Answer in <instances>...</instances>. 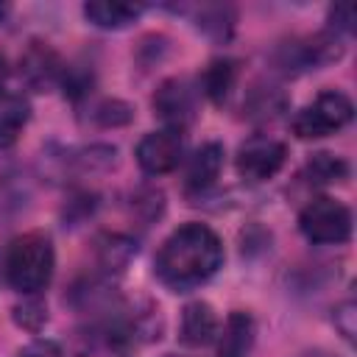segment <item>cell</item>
Here are the masks:
<instances>
[{"mask_svg": "<svg viewBox=\"0 0 357 357\" xmlns=\"http://www.w3.org/2000/svg\"><path fill=\"white\" fill-rule=\"evenodd\" d=\"M282 106H284V100H282V95H279L273 86L257 89V92L251 95V100H248V109H251V114H257V117H273Z\"/></svg>", "mask_w": 357, "mask_h": 357, "instance_id": "cell-20", "label": "cell"}, {"mask_svg": "<svg viewBox=\"0 0 357 357\" xmlns=\"http://www.w3.org/2000/svg\"><path fill=\"white\" fill-rule=\"evenodd\" d=\"M223 167V145L220 142H204L187 165V190H206L215 184Z\"/></svg>", "mask_w": 357, "mask_h": 357, "instance_id": "cell-12", "label": "cell"}, {"mask_svg": "<svg viewBox=\"0 0 357 357\" xmlns=\"http://www.w3.org/2000/svg\"><path fill=\"white\" fill-rule=\"evenodd\" d=\"M298 229L315 245H340L351 237V209L337 198L318 195L298 212Z\"/></svg>", "mask_w": 357, "mask_h": 357, "instance_id": "cell-4", "label": "cell"}, {"mask_svg": "<svg viewBox=\"0 0 357 357\" xmlns=\"http://www.w3.org/2000/svg\"><path fill=\"white\" fill-rule=\"evenodd\" d=\"M56 254L53 243L42 231H28L11 240L6 251V279L22 296H36L53 279Z\"/></svg>", "mask_w": 357, "mask_h": 357, "instance_id": "cell-2", "label": "cell"}, {"mask_svg": "<svg viewBox=\"0 0 357 357\" xmlns=\"http://www.w3.org/2000/svg\"><path fill=\"white\" fill-rule=\"evenodd\" d=\"M218 329H220L218 315H215V310H212L206 301H190V304L181 310L178 337H181L184 346H192V349L209 346V343H215Z\"/></svg>", "mask_w": 357, "mask_h": 357, "instance_id": "cell-10", "label": "cell"}, {"mask_svg": "<svg viewBox=\"0 0 357 357\" xmlns=\"http://www.w3.org/2000/svg\"><path fill=\"white\" fill-rule=\"evenodd\" d=\"M156 276L165 287L187 293L209 282L223 265V243L204 223H184L167 234L156 254Z\"/></svg>", "mask_w": 357, "mask_h": 357, "instance_id": "cell-1", "label": "cell"}, {"mask_svg": "<svg viewBox=\"0 0 357 357\" xmlns=\"http://www.w3.org/2000/svg\"><path fill=\"white\" fill-rule=\"evenodd\" d=\"M95 117H98L100 126H123V123L131 120V109L123 100H103L95 109Z\"/></svg>", "mask_w": 357, "mask_h": 357, "instance_id": "cell-21", "label": "cell"}, {"mask_svg": "<svg viewBox=\"0 0 357 357\" xmlns=\"http://www.w3.org/2000/svg\"><path fill=\"white\" fill-rule=\"evenodd\" d=\"M284 159H287V148L282 139H276L271 134H254L237 148L234 165H237L240 178L265 181L284 167Z\"/></svg>", "mask_w": 357, "mask_h": 357, "instance_id": "cell-6", "label": "cell"}, {"mask_svg": "<svg viewBox=\"0 0 357 357\" xmlns=\"http://www.w3.org/2000/svg\"><path fill=\"white\" fill-rule=\"evenodd\" d=\"M20 78L33 92H47L64 78V64L47 42H31L20 56Z\"/></svg>", "mask_w": 357, "mask_h": 357, "instance_id": "cell-9", "label": "cell"}, {"mask_svg": "<svg viewBox=\"0 0 357 357\" xmlns=\"http://www.w3.org/2000/svg\"><path fill=\"white\" fill-rule=\"evenodd\" d=\"M31 103L20 92H0V148H11L28 126Z\"/></svg>", "mask_w": 357, "mask_h": 357, "instance_id": "cell-13", "label": "cell"}, {"mask_svg": "<svg viewBox=\"0 0 357 357\" xmlns=\"http://www.w3.org/2000/svg\"><path fill=\"white\" fill-rule=\"evenodd\" d=\"M254 337H257V326L254 318L243 310L229 312L223 329H218V357H248L254 349Z\"/></svg>", "mask_w": 357, "mask_h": 357, "instance_id": "cell-11", "label": "cell"}, {"mask_svg": "<svg viewBox=\"0 0 357 357\" xmlns=\"http://www.w3.org/2000/svg\"><path fill=\"white\" fill-rule=\"evenodd\" d=\"M153 114L170 131H184L198 114V92L187 78H167L153 92Z\"/></svg>", "mask_w": 357, "mask_h": 357, "instance_id": "cell-7", "label": "cell"}, {"mask_svg": "<svg viewBox=\"0 0 357 357\" xmlns=\"http://www.w3.org/2000/svg\"><path fill=\"white\" fill-rule=\"evenodd\" d=\"M145 8L137 6V3H109V0H98V3H86L84 6V17L98 25V28H106V31H117V28H126L131 25Z\"/></svg>", "mask_w": 357, "mask_h": 357, "instance_id": "cell-15", "label": "cell"}, {"mask_svg": "<svg viewBox=\"0 0 357 357\" xmlns=\"http://www.w3.org/2000/svg\"><path fill=\"white\" fill-rule=\"evenodd\" d=\"M17 357H64V351H61V346L53 343V340H33V343H28L25 349H20Z\"/></svg>", "mask_w": 357, "mask_h": 357, "instance_id": "cell-24", "label": "cell"}, {"mask_svg": "<svg viewBox=\"0 0 357 357\" xmlns=\"http://www.w3.org/2000/svg\"><path fill=\"white\" fill-rule=\"evenodd\" d=\"M354 22V8L351 6H335L329 8V31L332 33H351Z\"/></svg>", "mask_w": 357, "mask_h": 357, "instance_id": "cell-22", "label": "cell"}, {"mask_svg": "<svg viewBox=\"0 0 357 357\" xmlns=\"http://www.w3.org/2000/svg\"><path fill=\"white\" fill-rule=\"evenodd\" d=\"M134 251H137V245H134L131 240L120 237V234L103 237V240H100V248H98L100 265H103L106 271H123V268L128 265V259L134 257Z\"/></svg>", "mask_w": 357, "mask_h": 357, "instance_id": "cell-18", "label": "cell"}, {"mask_svg": "<svg viewBox=\"0 0 357 357\" xmlns=\"http://www.w3.org/2000/svg\"><path fill=\"white\" fill-rule=\"evenodd\" d=\"M335 326L346 340H354V301H343L335 310Z\"/></svg>", "mask_w": 357, "mask_h": 357, "instance_id": "cell-23", "label": "cell"}, {"mask_svg": "<svg viewBox=\"0 0 357 357\" xmlns=\"http://www.w3.org/2000/svg\"><path fill=\"white\" fill-rule=\"evenodd\" d=\"M301 178L310 187H329V184H340L349 178V162L329 153V151H318L312 153L304 167H301Z\"/></svg>", "mask_w": 357, "mask_h": 357, "instance_id": "cell-14", "label": "cell"}, {"mask_svg": "<svg viewBox=\"0 0 357 357\" xmlns=\"http://www.w3.org/2000/svg\"><path fill=\"white\" fill-rule=\"evenodd\" d=\"M343 56V42L337 33L324 31L312 36L293 39L279 47V64L287 73H304V70H318L324 64H332Z\"/></svg>", "mask_w": 357, "mask_h": 357, "instance_id": "cell-5", "label": "cell"}, {"mask_svg": "<svg viewBox=\"0 0 357 357\" xmlns=\"http://www.w3.org/2000/svg\"><path fill=\"white\" fill-rule=\"evenodd\" d=\"M198 31H204L212 39H229L234 31V8L229 6H201L195 14Z\"/></svg>", "mask_w": 357, "mask_h": 357, "instance_id": "cell-17", "label": "cell"}, {"mask_svg": "<svg viewBox=\"0 0 357 357\" xmlns=\"http://www.w3.org/2000/svg\"><path fill=\"white\" fill-rule=\"evenodd\" d=\"M234 81H237V61L234 59H215L206 64V70L201 75V92L212 103H223L229 98V92L234 89Z\"/></svg>", "mask_w": 357, "mask_h": 357, "instance_id": "cell-16", "label": "cell"}, {"mask_svg": "<svg viewBox=\"0 0 357 357\" xmlns=\"http://www.w3.org/2000/svg\"><path fill=\"white\" fill-rule=\"evenodd\" d=\"M6 78H8V61L0 56V92H3V84H6Z\"/></svg>", "mask_w": 357, "mask_h": 357, "instance_id": "cell-25", "label": "cell"}, {"mask_svg": "<svg viewBox=\"0 0 357 357\" xmlns=\"http://www.w3.org/2000/svg\"><path fill=\"white\" fill-rule=\"evenodd\" d=\"M354 117V103L340 89H324L293 117V134L298 139H318L346 128Z\"/></svg>", "mask_w": 357, "mask_h": 357, "instance_id": "cell-3", "label": "cell"}, {"mask_svg": "<svg viewBox=\"0 0 357 357\" xmlns=\"http://www.w3.org/2000/svg\"><path fill=\"white\" fill-rule=\"evenodd\" d=\"M181 156H184V137H181V131L159 128V131L145 134L139 139V145H137V165L148 176H165V173L176 170Z\"/></svg>", "mask_w": 357, "mask_h": 357, "instance_id": "cell-8", "label": "cell"}, {"mask_svg": "<svg viewBox=\"0 0 357 357\" xmlns=\"http://www.w3.org/2000/svg\"><path fill=\"white\" fill-rule=\"evenodd\" d=\"M14 321H17L22 329L36 332V329L47 321V307H45L39 298H28V301H22L20 307H14Z\"/></svg>", "mask_w": 357, "mask_h": 357, "instance_id": "cell-19", "label": "cell"}]
</instances>
